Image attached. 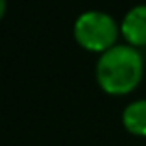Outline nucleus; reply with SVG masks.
I'll list each match as a JSON object with an SVG mask.
<instances>
[{
	"instance_id": "obj_1",
	"label": "nucleus",
	"mask_w": 146,
	"mask_h": 146,
	"mask_svg": "<svg viewBox=\"0 0 146 146\" xmlns=\"http://www.w3.org/2000/svg\"><path fill=\"white\" fill-rule=\"evenodd\" d=\"M143 72L144 61L139 50L131 44H115L100 56L96 63V82L104 93L122 96L139 85Z\"/></svg>"
},
{
	"instance_id": "obj_2",
	"label": "nucleus",
	"mask_w": 146,
	"mask_h": 146,
	"mask_svg": "<svg viewBox=\"0 0 146 146\" xmlns=\"http://www.w3.org/2000/svg\"><path fill=\"white\" fill-rule=\"evenodd\" d=\"M118 32L120 26L117 24V21L109 13L98 9L83 11L74 21V28H72L76 43L83 50L98 52L100 56L117 44Z\"/></svg>"
},
{
	"instance_id": "obj_3",
	"label": "nucleus",
	"mask_w": 146,
	"mask_h": 146,
	"mask_svg": "<svg viewBox=\"0 0 146 146\" xmlns=\"http://www.w3.org/2000/svg\"><path fill=\"white\" fill-rule=\"evenodd\" d=\"M120 33L131 46H146V4H137L124 15Z\"/></svg>"
},
{
	"instance_id": "obj_4",
	"label": "nucleus",
	"mask_w": 146,
	"mask_h": 146,
	"mask_svg": "<svg viewBox=\"0 0 146 146\" xmlns=\"http://www.w3.org/2000/svg\"><path fill=\"white\" fill-rule=\"evenodd\" d=\"M122 124L131 135L146 137V98L135 100L124 107Z\"/></svg>"
}]
</instances>
